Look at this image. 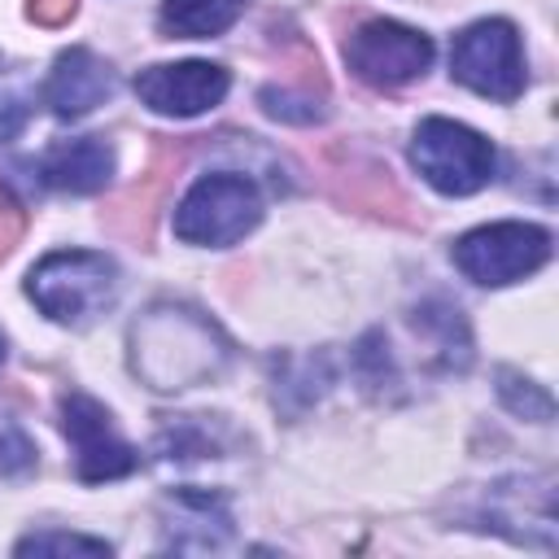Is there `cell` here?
Instances as JSON below:
<instances>
[{
  "label": "cell",
  "mask_w": 559,
  "mask_h": 559,
  "mask_svg": "<svg viewBox=\"0 0 559 559\" xmlns=\"http://www.w3.org/2000/svg\"><path fill=\"white\" fill-rule=\"evenodd\" d=\"M114 175V148L100 135L57 140L39 157V179L57 192H100Z\"/></svg>",
  "instance_id": "obj_12"
},
{
  "label": "cell",
  "mask_w": 559,
  "mask_h": 559,
  "mask_svg": "<svg viewBox=\"0 0 559 559\" xmlns=\"http://www.w3.org/2000/svg\"><path fill=\"white\" fill-rule=\"evenodd\" d=\"M262 218V192L236 170L201 175L175 205V236L188 245H236Z\"/></svg>",
  "instance_id": "obj_3"
},
{
  "label": "cell",
  "mask_w": 559,
  "mask_h": 559,
  "mask_svg": "<svg viewBox=\"0 0 559 559\" xmlns=\"http://www.w3.org/2000/svg\"><path fill=\"white\" fill-rule=\"evenodd\" d=\"M345 61L371 87H402L432 66V39L415 26L371 17L345 39Z\"/></svg>",
  "instance_id": "obj_7"
},
{
  "label": "cell",
  "mask_w": 559,
  "mask_h": 559,
  "mask_svg": "<svg viewBox=\"0 0 559 559\" xmlns=\"http://www.w3.org/2000/svg\"><path fill=\"white\" fill-rule=\"evenodd\" d=\"M26 293L48 319L79 328V323H92L96 314H105L114 306L118 266L92 249H61V253H48L31 271Z\"/></svg>",
  "instance_id": "obj_2"
},
{
  "label": "cell",
  "mask_w": 559,
  "mask_h": 559,
  "mask_svg": "<svg viewBox=\"0 0 559 559\" xmlns=\"http://www.w3.org/2000/svg\"><path fill=\"white\" fill-rule=\"evenodd\" d=\"M162 533L170 550H218L231 537V511L210 489H175L162 502Z\"/></svg>",
  "instance_id": "obj_10"
},
{
  "label": "cell",
  "mask_w": 559,
  "mask_h": 559,
  "mask_svg": "<svg viewBox=\"0 0 559 559\" xmlns=\"http://www.w3.org/2000/svg\"><path fill=\"white\" fill-rule=\"evenodd\" d=\"M22 236V205L9 197V188L0 183V258L13 249V240Z\"/></svg>",
  "instance_id": "obj_17"
},
{
  "label": "cell",
  "mask_w": 559,
  "mask_h": 559,
  "mask_svg": "<svg viewBox=\"0 0 559 559\" xmlns=\"http://www.w3.org/2000/svg\"><path fill=\"white\" fill-rule=\"evenodd\" d=\"M227 70L214 61H175L148 66L135 74V96L166 118H197L227 96Z\"/></svg>",
  "instance_id": "obj_9"
},
{
  "label": "cell",
  "mask_w": 559,
  "mask_h": 559,
  "mask_svg": "<svg viewBox=\"0 0 559 559\" xmlns=\"http://www.w3.org/2000/svg\"><path fill=\"white\" fill-rule=\"evenodd\" d=\"M74 4H79V0H31V17H35L39 26H61V22L74 13Z\"/></svg>",
  "instance_id": "obj_18"
},
{
  "label": "cell",
  "mask_w": 559,
  "mask_h": 559,
  "mask_svg": "<svg viewBox=\"0 0 559 559\" xmlns=\"http://www.w3.org/2000/svg\"><path fill=\"white\" fill-rule=\"evenodd\" d=\"M245 0H162V31L170 39H210L236 26Z\"/></svg>",
  "instance_id": "obj_13"
},
{
  "label": "cell",
  "mask_w": 559,
  "mask_h": 559,
  "mask_svg": "<svg viewBox=\"0 0 559 559\" xmlns=\"http://www.w3.org/2000/svg\"><path fill=\"white\" fill-rule=\"evenodd\" d=\"M450 70L463 87L489 96V100H515L524 92V52L520 35L502 17L472 22L450 52Z\"/></svg>",
  "instance_id": "obj_6"
},
{
  "label": "cell",
  "mask_w": 559,
  "mask_h": 559,
  "mask_svg": "<svg viewBox=\"0 0 559 559\" xmlns=\"http://www.w3.org/2000/svg\"><path fill=\"white\" fill-rule=\"evenodd\" d=\"M498 393H502V402H507L515 415H524V419H550V411H555L550 393H542L533 380H515L511 371H502Z\"/></svg>",
  "instance_id": "obj_15"
},
{
  "label": "cell",
  "mask_w": 559,
  "mask_h": 559,
  "mask_svg": "<svg viewBox=\"0 0 559 559\" xmlns=\"http://www.w3.org/2000/svg\"><path fill=\"white\" fill-rule=\"evenodd\" d=\"M31 467H35V445H31V437H26L17 424L0 419V476H26Z\"/></svg>",
  "instance_id": "obj_16"
},
{
  "label": "cell",
  "mask_w": 559,
  "mask_h": 559,
  "mask_svg": "<svg viewBox=\"0 0 559 559\" xmlns=\"http://www.w3.org/2000/svg\"><path fill=\"white\" fill-rule=\"evenodd\" d=\"M109 96H114V70L87 48L61 52L48 70V83H44V105L57 118H83Z\"/></svg>",
  "instance_id": "obj_11"
},
{
  "label": "cell",
  "mask_w": 559,
  "mask_h": 559,
  "mask_svg": "<svg viewBox=\"0 0 559 559\" xmlns=\"http://www.w3.org/2000/svg\"><path fill=\"white\" fill-rule=\"evenodd\" d=\"M0 362H4V336H0Z\"/></svg>",
  "instance_id": "obj_19"
},
{
  "label": "cell",
  "mask_w": 559,
  "mask_h": 559,
  "mask_svg": "<svg viewBox=\"0 0 559 559\" xmlns=\"http://www.w3.org/2000/svg\"><path fill=\"white\" fill-rule=\"evenodd\" d=\"M415 170L445 197H467L493 179V144L450 118H424L411 140Z\"/></svg>",
  "instance_id": "obj_4"
},
{
  "label": "cell",
  "mask_w": 559,
  "mask_h": 559,
  "mask_svg": "<svg viewBox=\"0 0 559 559\" xmlns=\"http://www.w3.org/2000/svg\"><path fill=\"white\" fill-rule=\"evenodd\" d=\"M227 358V336L192 306H153L131 323V367L148 389L170 393L218 380Z\"/></svg>",
  "instance_id": "obj_1"
},
{
  "label": "cell",
  "mask_w": 559,
  "mask_h": 559,
  "mask_svg": "<svg viewBox=\"0 0 559 559\" xmlns=\"http://www.w3.org/2000/svg\"><path fill=\"white\" fill-rule=\"evenodd\" d=\"M546 258H550V231L537 223H489L459 236L454 245V266L485 288L515 284L533 275Z\"/></svg>",
  "instance_id": "obj_5"
},
{
  "label": "cell",
  "mask_w": 559,
  "mask_h": 559,
  "mask_svg": "<svg viewBox=\"0 0 559 559\" xmlns=\"http://www.w3.org/2000/svg\"><path fill=\"white\" fill-rule=\"evenodd\" d=\"M61 428L70 437V450H74V472L79 480L96 485V480H118L127 472L140 467V454L118 437L109 411L83 393H70L61 402Z\"/></svg>",
  "instance_id": "obj_8"
},
{
  "label": "cell",
  "mask_w": 559,
  "mask_h": 559,
  "mask_svg": "<svg viewBox=\"0 0 559 559\" xmlns=\"http://www.w3.org/2000/svg\"><path fill=\"white\" fill-rule=\"evenodd\" d=\"M17 555H109V546L79 533H31L17 542Z\"/></svg>",
  "instance_id": "obj_14"
}]
</instances>
